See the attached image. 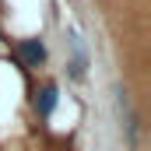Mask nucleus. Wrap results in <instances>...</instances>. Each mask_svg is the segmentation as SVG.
Listing matches in <instances>:
<instances>
[{"mask_svg":"<svg viewBox=\"0 0 151 151\" xmlns=\"http://www.w3.org/2000/svg\"><path fill=\"white\" fill-rule=\"evenodd\" d=\"M18 60H21L25 67H39V63L46 60V46H42L39 39H21V42H18Z\"/></svg>","mask_w":151,"mask_h":151,"instance_id":"1","label":"nucleus"},{"mask_svg":"<svg viewBox=\"0 0 151 151\" xmlns=\"http://www.w3.org/2000/svg\"><path fill=\"white\" fill-rule=\"evenodd\" d=\"M35 109H39V116H49L53 109H56V84H46V88L35 95Z\"/></svg>","mask_w":151,"mask_h":151,"instance_id":"2","label":"nucleus"}]
</instances>
